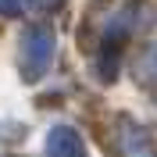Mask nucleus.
Masks as SVG:
<instances>
[{
  "label": "nucleus",
  "mask_w": 157,
  "mask_h": 157,
  "mask_svg": "<svg viewBox=\"0 0 157 157\" xmlns=\"http://www.w3.org/2000/svg\"><path fill=\"white\" fill-rule=\"evenodd\" d=\"M54 61V32L47 25H32L21 39V71L25 78H39Z\"/></svg>",
  "instance_id": "nucleus-1"
},
{
  "label": "nucleus",
  "mask_w": 157,
  "mask_h": 157,
  "mask_svg": "<svg viewBox=\"0 0 157 157\" xmlns=\"http://www.w3.org/2000/svg\"><path fill=\"white\" fill-rule=\"evenodd\" d=\"M47 150H50V157H86L82 139L71 128H54L50 139H47Z\"/></svg>",
  "instance_id": "nucleus-2"
},
{
  "label": "nucleus",
  "mask_w": 157,
  "mask_h": 157,
  "mask_svg": "<svg viewBox=\"0 0 157 157\" xmlns=\"http://www.w3.org/2000/svg\"><path fill=\"white\" fill-rule=\"evenodd\" d=\"M121 154L125 157H157L154 143L143 136V128H132V125H125V132H121Z\"/></svg>",
  "instance_id": "nucleus-3"
},
{
  "label": "nucleus",
  "mask_w": 157,
  "mask_h": 157,
  "mask_svg": "<svg viewBox=\"0 0 157 157\" xmlns=\"http://www.w3.org/2000/svg\"><path fill=\"white\" fill-rule=\"evenodd\" d=\"M25 4L29 0H0V14L4 18H18L21 11H25Z\"/></svg>",
  "instance_id": "nucleus-4"
},
{
  "label": "nucleus",
  "mask_w": 157,
  "mask_h": 157,
  "mask_svg": "<svg viewBox=\"0 0 157 157\" xmlns=\"http://www.w3.org/2000/svg\"><path fill=\"white\" fill-rule=\"evenodd\" d=\"M39 4H43V7H61L64 0H39Z\"/></svg>",
  "instance_id": "nucleus-5"
},
{
  "label": "nucleus",
  "mask_w": 157,
  "mask_h": 157,
  "mask_svg": "<svg viewBox=\"0 0 157 157\" xmlns=\"http://www.w3.org/2000/svg\"><path fill=\"white\" fill-rule=\"evenodd\" d=\"M154 61H157V54H154Z\"/></svg>",
  "instance_id": "nucleus-6"
}]
</instances>
